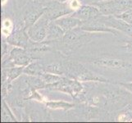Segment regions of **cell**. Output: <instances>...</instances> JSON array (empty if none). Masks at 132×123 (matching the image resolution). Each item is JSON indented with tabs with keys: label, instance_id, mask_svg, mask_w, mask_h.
I'll return each instance as SVG.
<instances>
[{
	"label": "cell",
	"instance_id": "obj_11",
	"mask_svg": "<svg viewBox=\"0 0 132 123\" xmlns=\"http://www.w3.org/2000/svg\"><path fill=\"white\" fill-rule=\"evenodd\" d=\"M64 34H65V31L56 23L48 25V34H47V37L48 39L59 38V37H61V36L64 35Z\"/></svg>",
	"mask_w": 132,
	"mask_h": 123
},
{
	"label": "cell",
	"instance_id": "obj_12",
	"mask_svg": "<svg viewBox=\"0 0 132 123\" xmlns=\"http://www.w3.org/2000/svg\"><path fill=\"white\" fill-rule=\"evenodd\" d=\"M78 30L74 28L65 32L64 35H63V42L67 44H71L78 42L81 36V35L78 32Z\"/></svg>",
	"mask_w": 132,
	"mask_h": 123
},
{
	"label": "cell",
	"instance_id": "obj_2",
	"mask_svg": "<svg viewBox=\"0 0 132 123\" xmlns=\"http://www.w3.org/2000/svg\"><path fill=\"white\" fill-rule=\"evenodd\" d=\"M92 63L95 66L112 70L128 71L132 70V62L121 58H101L93 60Z\"/></svg>",
	"mask_w": 132,
	"mask_h": 123
},
{
	"label": "cell",
	"instance_id": "obj_5",
	"mask_svg": "<svg viewBox=\"0 0 132 123\" xmlns=\"http://www.w3.org/2000/svg\"><path fill=\"white\" fill-rule=\"evenodd\" d=\"M48 27V21L44 19H40L29 28L28 36L34 41L41 42L47 37Z\"/></svg>",
	"mask_w": 132,
	"mask_h": 123
},
{
	"label": "cell",
	"instance_id": "obj_21",
	"mask_svg": "<svg viewBox=\"0 0 132 123\" xmlns=\"http://www.w3.org/2000/svg\"><path fill=\"white\" fill-rule=\"evenodd\" d=\"M83 2L87 3V4H91V5H94V4L99 3V2H103V1H107V0H82Z\"/></svg>",
	"mask_w": 132,
	"mask_h": 123
},
{
	"label": "cell",
	"instance_id": "obj_13",
	"mask_svg": "<svg viewBox=\"0 0 132 123\" xmlns=\"http://www.w3.org/2000/svg\"><path fill=\"white\" fill-rule=\"evenodd\" d=\"M46 105L49 108H53V109H70L74 107V104L69 103H66L63 101H56V102H47Z\"/></svg>",
	"mask_w": 132,
	"mask_h": 123
},
{
	"label": "cell",
	"instance_id": "obj_9",
	"mask_svg": "<svg viewBox=\"0 0 132 123\" xmlns=\"http://www.w3.org/2000/svg\"><path fill=\"white\" fill-rule=\"evenodd\" d=\"M7 41L17 47L26 48L27 41H28V36L26 35L23 30L18 29L16 30L9 37H7Z\"/></svg>",
	"mask_w": 132,
	"mask_h": 123
},
{
	"label": "cell",
	"instance_id": "obj_4",
	"mask_svg": "<svg viewBox=\"0 0 132 123\" xmlns=\"http://www.w3.org/2000/svg\"><path fill=\"white\" fill-rule=\"evenodd\" d=\"M103 15L98 7L91 4L82 5L73 13L72 17L78 18L82 21H92Z\"/></svg>",
	"mask_w": 132,
	"mask_h": 123
},
{
	"label": "cell",
	"instance_id": "obj_16",
	"mask_svg": "<svg viewBox=\"0 0 132 123\" xmlns=\"http://www.w3.org/2000/svg\"><path fill=\"white\" fill-rule=\"evenodd\" d=\"M24 72L29 75H41L43 73L42 70H40V68L39 67L37 62L30 63L29 65H27V67H25Z\"/></svg>",
	"mask_w": 132,
	"mask_h": 123
},
{
	"label": "cell",
	"instance_id": "obj_3",
	"mask_svg": "<svg viewBox=\"0 0 132 123\" xmlns=\"http://www.w3.org/2000/svg\"><path fill=\"white\" fill-rule=\"evenodd\" d=\"M96 20L102 22L104 25L112 27V28L116 29L119 31H121V32H124L125 34L132 37V24L128 23V22L121 20L120 18L112 15H101L98 18H96Z\"/></svg>",
	"mask_w": 132,
	"mask_h": 123
},
{
	"label": "cell",
	"instance_id": "obj_22",
	"mask_svg": "<svg viewBox=\"0 0 132 123\" xmlns=\"http://www.w3.org/2000/svg\"><path fill=\"white\" fill-rule=\"evenodd\" d=\"M121 85L122 86H124L126 89H128L130 92L132 93V82H130V83H125V84L124 83H121Z\"/></svg>",
	"mask_w": 132,
	"mask_h": 123
},
{
	"label": "cell",
	"instance_id": "obj_7",
	"mask_svg": "<svg viewBox=\"0 0 132 123\" xmlns=\"http://www.w3.org/2000/svg\"><path fill=\"white\" fill-rule=\"evenodd\" d=\"M10 59L13 61L15 65L18 66H27L32 61V58L26 52V50L21 47L15 48L12 50Z\"/></svg>",
	"mask_w": 132,
	"mask_h": 123
},
{
	"label": "cell",
	"instance_id": "obj_17",
	"mask_svg": "<svg viewBox=\"0 0 132 123\" xmlns=\"http://www.w3.org/2000/svg\"><path fill=\"white\" fill-rule=\"evenodd\" d=\"M44 71L45 72H48V73H52V74H55V75H62L64 74V71H63L62 67L55 63V64H51L48 65L44 68Z\"/></svg>",
	"mask_w": 132,
	"mask_h": 123
},
{
	"label": "cell",
	"instance_id": "obj_19",
	"mask_svg": "<svg viewBox=\"0 0 132 123\" xmlns=\"http://www.w3.org/2000/svg\"><path fill=\"white\" fill-rule=\"evenodd\" d=\"M10 118L13 121H16V118H14V117L12 116V114L11 113L10 110H9V108L7 106L6 103L3 102V109L2 119H3V121H11V120H9Z\"/></svg>",
	"mask_w": 132,
	"mask_h": 123
},
{
	"label": "cell",
	"instance_id": "obj_6",
	"mask_svg": "<svg viewBox=\"0 0 132 123\" xmlns=\"http://www.w3.org/2000/svg\"><path fill=\"white\" fill-rule=\"evenodd\" d=\"M80 27L82 29V30L89 31V32H107V33H112L115 35H117L119 34V30L104 25L103 23L98 21L96 19L92 20L89 23L83 25Z\"/></svg>",
	"mask_w": 132,
	"mask_h": 123
},
{
	"label": "cell",
	"instance_id": "obj_1",
	"mask_svg": "<svg viewBox=\"0 0 132 123\" xmlns=\"http://www.w3.org/2000/svg\"><path fill=\"white\" fill-rule=\"evenodd\" d=\"M103 15L117 16L132 7V0H107L94 4Z\"/></svg>",
	"mask_w": 132,
	"mask_h": 123
},
{
	"label": "cell",
	"instance_id": "obj_14",
	"mask_svg": "<svg viewBox=\"0 0 132 123\" xmlns=\"http://www.w3.org/2000/svg\"><path fill=\"white\" fill-rule=\"evenodd\" d=\"M24 69H25V66H20L19 67H12L8 69L7 72V80H9V82H10L14 79L17 78L21 74V72L24 71Z\"/></svg>",
	"mask_w": 132,
	"mask_h": 123
},
{
	"label": "cell",
	"instance_id": "obj_10",
	"mask_svg": "<svg viewBox=\"0 0 132 123\" xmlns=\"http://www.w3.org/2000/svg\"><path fill=\"white\" fill-rule=\"evenodd\" d=\"M77 78L79 80H98V81H103L106 82L107 80L104 79L102 76H98L97 75H94V73L91 72L88 70L83 68V70L79 71V73L77 74Z\"/></svg>",
	"mask_w": 132,
	"mask_h": 123
},
{
	"label": "cell",
	"instance_id": "obj_15",
	"mask_svg": "<svg viewBox=\"0 0 132 123\" xmlns=\"http://www.w3.org/2000/svg\"><path fill=\"white\" fill-rule=\"evenodd\" d=\"M44 13V11L42 12H32L30 13V14L26 17L25 20V23H26V26H33L36 21H38V19L39 18L40 16H42V14Z\"/></svg>",
	"mask_w": 132,
	"mask_h": 123
},
{
	"label": "cell",
	"instance_id": "obj_18",
	"mask_svg": "<svg viewBox=\"0 0 132 123\" xmlns=\"http://www.w3.org/2000/svg\"><path fill=\"white\" fill-rule=\"evenodd\" d=\"M115 17L120 18V19L123 20L126 22H128V23L132 24V7L123 12H121L119 15L115 16Z\"/></svg>",
	"mask_w": 132,
	"mask_h": 123
},
{
	"label": "cell",
	"instance_id": "obj_20",
	"mask_svg": "<svg viewBox=\"0 0 132 123\" xmlns=\"http://www.w3.org/2000/svg\"><path fill=\"white\" fill-rule=\"evenodd\" d=\"M126 48L129 53H132V40H129L126 43Z\"/></svg>",
	"mask_w": 132,
	"mask_h": 123
},
{
	"label": "cell",
	"instance_id": "obj_8",
	"mask_svg": "<svg viewBox=\"0 0 132 123\" xmlns=\"http://www.w3.org/2000/svg\"><path fill=\"white\" fill-rule=\"evenodd\" d=\"M82 22L83 21L78 19V18H76L71 16L57 19L56 20L55 23L60 26L65 32H67L68 30H71L74 28H77L78 26H80Z\"/></svg>",
	"mask_w": 132,
	"mask_h": 123
}]
</instances>
